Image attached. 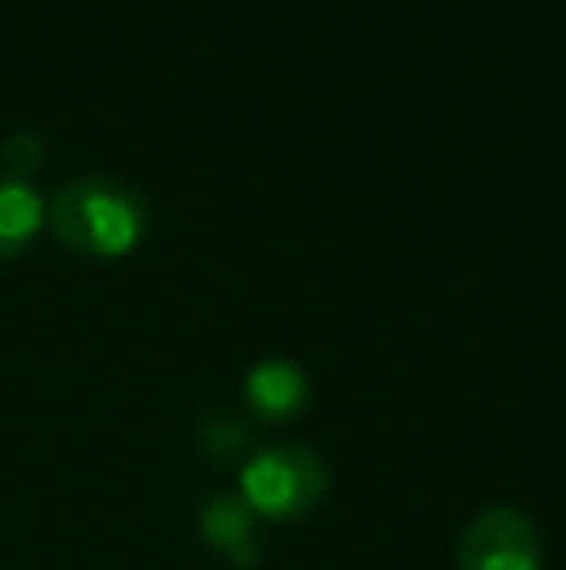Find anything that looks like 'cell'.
<instances>
[{
    "label": "cell",
    "mask_w": 566,
    "mask_h": 570,
    "mask_svg": "<svg viewBox=\"0 0 566 570\" xmlns=\"http://www.w3.org/2000/svg\"><path fill=\"white\" fill-rule=\"evenodd\" d=\"M51 226L75 253L125 256L148 233V206L140 190L113 175H75L54 190Z\"/></svg>",
    "instance_id": "cell-1"
},
{
    "label": "cell",
    "mask_w": 566,
    "mask_h": 570,
    "mask_svg": "<svg viewBox=\"0 0 566 570\" xmlns=\"http://www.w3.org/2000/svg\"><path fill=\"white\" fill-rule=\"evenodd\" d=\"M241 497L252 517L299 520L326 497V462L302 443H272L241 473Z\"/></svg>",
    "instance_id": "cell-2"
},
{
    "label": "cell",
    "mask_w": 566,
    "mask_h": 570,
    "mask_svg": "<svg viewBox=\"0 0 566 570\" xmlns=\"http://www.w3.org/2000/svg\"><path fill=\"white\" fill-rule=\"evenodd\" d=\"M458 570H544L536 524L513 504L477 512L458 540Z\"/></svg>",
    "instance_id": "cell-3"
},
{
    "label": "cell",
    "mask_w": 566,
    "mask_h": 570,
    "mask_svg": "<svg viewBox=\"0 0 566 570\" xmlns=\"http://www.w3.org/2000/svg\"><path fill=\"white\" fill-rule=\"evenodd\" d=\"M245 400L268 423L295 420L310 400V381L295 361L268 357L252 365L249 376H245Z\"/></svg>",
    "instance_id": "cell-4"
},
{
    "label": "cell",
    "mask_w": 566,
    "mask_h": 570,
    "mask_svg": "<svg viewBox=\"0 0 566 570\" xmlns=\"http://www.w3.org/2000/svg\"><path fill=\"white\" fill-rule=\"evenodd\" d=\"M198 528H202L206 543L218 548L221 556L234 567H252L257 563V543H252V509L237 497H214L210 504L198 517Z\"/></svg>",
    "instance_id": "cell-5"
},
{
    "label": "cell",
    "mask_w": 566,
    "mask_h": 570,
    "mask_svg": "<svg viewBox=\"0 0 566 570\" xmlns=\"http://www.w3.org/2000/svg\"><path fill=\"white\" fill-rule=\"evenodd\" d=\"M43 222V198L28 179L0 175V261L16 256Z\"/></svg>",
    "instance_id": "cell-6"
},
{
    "label": "cell",
    "mask_w": 566,
    "mask_h": 570,
    "mask_svg": "<svg viewBox=\"0 0 566 570\" xmlns=\"http://www.w3.org/2000/svg\"><path fill=\"white\" fill-rule=\"evenodd\" d=\"M249 446V435H245V428L237 420H214V423H206V431H202V451L214 458V462H234L237 454Z\"/></svg>",
    "instance_id": "cell-7"
},
{
    "label": "cell",
    "mask_w": 566,
    "mask_h": 570,
    "mask_svg": "<svg viewBox=\"0 0 566 570\" xmlns=\"http://www.w3.org/2000/svg\"><path fill=\"white\" fill-rule=\"evenodd\" d=\"M39 156H43V148H39V136L28 132V128H20V132H12L4 140V151H0V159L8 164V171L16 175V179H23V175L36 171Z\"/></svg>",
    "instance_id": "cell-8"
}]
</instances>
